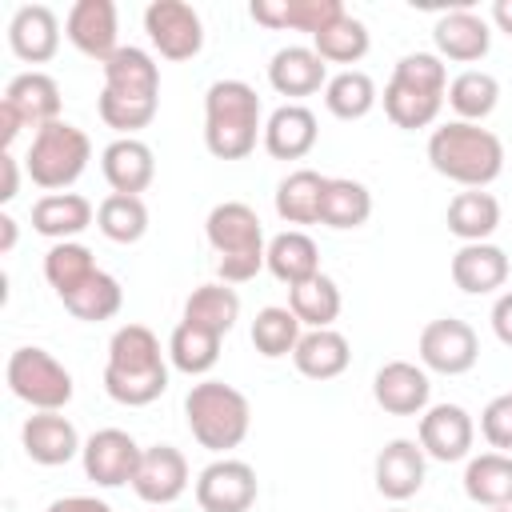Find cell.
Returning <instances> with one entry per match:
<instances>
[{
  "label": "cell",
  "mask_w": 512,
  "mask_h": 512,
  "mask_svg": "<svg viewBox=\"0 0 512 512\" xmlns=\"http://www.w3.org/2000/svg\"><path fill=\"white\" fill-rule=\"evenodd\" d=\"M12 248H16V220L4 212L0 216V256H8Z\"/></svg>",
  "instance_id": "obj_53"
},
{
  "label": "cell",
  "mask_w": 512,
  "mask_h": 512,
  "mask_svg": "<svg viewBox=\"0 0 512 512\" xmlns=\"http://www.w3.org/2000/svg\"><path fill=\"white\" fill-rule=\"evenodd\" d=\"M388 512H408V508H388Z\"/></svg>",
  "instance_id": "obj_55"
},
{
  "label": "cell",
  "mask_w": 512,
  "mask_h": 512,
  "mask_svg": "<svg viewBox=\"0 0 512 512\" xmlns=\"http://www.w3.org/2000/svg\"><path fill=\"white\" fill-rule=\"evenodd\" d=\"M92 160V140L84 128L68 124V120H56L48 128H40L28 144V156H24V172L32 176L36 188L44 192H64L72 188L84 168Z\"/></svg>",
  "instance_id": "obj_6"
},
{
  "label": "cell",
  "mask_w": 512,
  "mask_h": 512,
  "mask_svg": "<svg viewBox=\"0 0 512 512\" xmlns=\"http://www.w3.org/2000/svg\"><path fill=\"white\" fill-rule=\"evenodd\" d=\"M188 488V460L172 444H152L140 456V468L132 476V492L144 504H172Z\"/></svg>",
  "instance_id": "obj_15"
},
{
  "label": "cell",
  "mask_w": 512,
  "mask_h": 512,
  "mask_svg": "<svg viewBox=\"0 0 512 512\" xmlns=\"http://www.w3.org/2000/svg\"><path fill=\"white\" fill-rule=\"evenodd\" d=\"M100 172H104V180H108L112 192L140 196L152 184V176H156V156H152V148L144 140L120 136V140H112L100 152Z\"/></svg>",
  "instance_id": "obj_21"
},
{
  "label": "cell",
  "mask_w": 512,
  "mask_h": 512,
  "mask_svg": "<svg viewBox=\"0 0 512 512\" xmlns=\"http://www.w3.org/2000/svg\"><path fill=\"white\" fill-rule=\"evenodd\" d=\"M368 216H372V192L360 180L328 176L324 200H320V224H328L336 232H348V228L368 224Z\"/></svg>",
  "instance_id": "obj_33"
},
{
  "label": "cell",
  "mask_w": 512,
  "mask_h": 512,
  "mask_svg": "<svg viewBox=\"0 0 512 512\" xmlns=\"http://www.w3.org/2000/svg\"><path fill=\"white\" fill-rule=\"evenodd\" d=\"M432 44L440 60H456V64H476L488 56L492 48V32L488 20L476 16L472 8H452L432 24Z\"/></svg>",
  "instance_id": "obj_19"
},
{
  "label": "cell",
  "mask_w": 512,
  "mask_h": 512,
  "mask_svg": "<svg viewBox=\"0 0 512 512\" xmlns=\"http://www.w3.org/2000/svg\"><path fill=\"white\" fill-rule=\"evenodd\" d=\"M492 332H496V340L504 348H512V292L496 296V304H492Z\"/></svg>",
  "instance_id": "obj_48"
},
{
  "label": "cell",
  "mask_w": 512,
  "mask_h": 512,
  "mask_svg": "<svg viewBox=\"0 0 512 512\" xmlns=\"http://www.w3.org/2000/svg\"><path fill=\"white\" fill-rule=\"evenodd\" d=\"M60 300H64V308H68L76 320H84V324H100V320H112V316L120 312L124 292H120V280L108 276V272L100 268V272H92L76 292L60 296Z\"/></svg>",
  "instance_id": "obj_40"
},
{
  "label": "cell",
  "mask_w": 512,
  "mask_h": 512,
  "mask_svg": "<svg viewBox=\"0 0 512 512\" xmlns=\"http://www.w3.org/2000/svg\"><path fill=\"white\" fill-rule=\"evenodd\" d=\"M92 272H100V268H96V256H92V248L80 244V240H60V244H52V248L44 252V280L52 284L56 296L76 292Z\"/></svg>",
  "instance_id": "obj_39"
},
{
  "label": "cell",
  "mask_w": 512,
  "mask_h": 512,
  "mask_svg": "<svg viewBox=\"0 0 512 512\" xmlns=\"http://www.w3.org/2000/svg\"><path fill=\"white\" fill-rule=\"evenodd\" d=\"M420 364L428 372H440V376H464L468 368H476L480 360V340L472 332V324L456 320V316H440L432 324H424L420 332Z\"/></svg>",
  "instance_id": "obj_9"
},
{
  "label": "cell",
  "mask_w": 512,
  "mask_h": 512,
  "mask_svg": "<svg viewBox=\"0 0 512 512\" xmlns=\"http://www.w3.org/2000/svg\"><path fill=\"white\" fill-rule=\"evenodd\" d=\"M8 48L24 64H48L60 52V20L48 4H24L8 20Z\"/></svg>",
  "instance_id": "obj_18"
},
{
  "label": "cell",
  "mask_w": 512,
  "mask_h": 512,
  "mask_svg": "<svg viewBox=\"0 0 512 512\" xmlns=\"http://www.w3.org/2000/svg\"><path fill=\"white\" fill-rule=\"evenodd\" d=\"M448 232L464 244H484L500 228V200L484 188H464L448 200Z\"/></svg>",
  "instance_id": "obj_28"
},
{
  "label": "cell",
  "mask_w": 512,
  "mask_h": 512,
  "mask_svg": "<svg viewBox=\"0 0 512 512\" xmlns=\"http://www.w3.org/2000/svg\"><path fill=\"white\" fill-rule=\"evenodd\" d=\"M432 396L428 372L420 364L408 360H388L376 376H372V400L388 412V416H424Z\"/></svg>",
  "instance_id": "obj_14"
},
{
  "label": "cell",
  "mask_w": 512,
  "mask_h": 512,
  "mask_svg": "<svg viewBox=\"0 0 512 512\" xmlns=\"http://www.w3.org/2000/svg\"><path fill=\"white\" fill-rule=\"evenodd\" d=\"M480 432L484 440L496 448V452H508L512 456V392H500L484 404L480 412Z\"/></svg>",
  "instance_id": "obj_47"
},
{
  "label": "cell",
  "mask_w": 512,
  "mask_h": 512,
  "mask_svg": "<svg viewBox=\"0 0 512 512\" xmlns=\"http://www.w3.org/2000/svg\"><path fill=\"white\" fill-rule=\"evenodd\" d=\"M0 100L20 112L24 128H32V136H36L40 128H48V124H56V120H60V104H64V100H60V84H56L48 72H36V68L12 76Z\"/></svg>",
  "instance_id": "obj_22"
},
{
  "label": "cell",
  "mask_w": 512,
  "mask_h": 512,
  "mask_svg": "<svg viewBox=\"0 0 512 512\" xmlns=\"http://www.w3.org/2000/svg\"><path fill=\"white\" fill-rule=\"evenodd\" d=\"M96 228L112 240V244H136L148 232V208L140 196H104L96 208Z\"/></svg>",
  "instance_id": "obj_45"
},
{
  "label": "cell",
  "mask_w": 512,
  "mask_h": 512,
  "mask_svg": "<svg viewBox=\"0 0 512 512\" xmlns=\"http://www.w3.org/2000/svg\"><path fill=\"white\" fill-rule=\"evenodd\" d=\"M292 364L308 380H336L352 364V348L336 328H308L292 352Z\"/></svg>",
  "instance_id": "obj_27"
},
{
  "label": "cell",
  "mask_w": 512,
  "mask_h": 512,
  "mask_svg": "<svg viewBox=\"0 0 512 512\" xmlns=\"http://www.w3.org/2000/svg\"><path fill=\"white\" fill-rule=\"evenodd\" d=\"M268 84L280 92V96H312V92H324L328 84V64L304 48V44H288L280 48L272 60H268Z\"/></svg>",
  "instance_id": "obj_24"
},
{
  "label": "cell",
  "mask_w": 512,
  "mask_h": 512,
  "mask_svg": "<svg viewBox=\"0 0 512 512\" xmlns=\"http://www.w3.org/2000/svg\"><path fill=\"white\" fill-rule=\"evenodd\" d=\"M300 336H304V332H300V320H296L292 308L268 304V308H260L256 320H252V348H256L260 356H268V360L292 356L296 344H300Z\"/></svg>",
  "instance_id": "obj_44"
},
{
  "label": "cell",
  "mask_w": 512,
  "mask_h": 512,
  "mask_svg": "<svg viewBox=\"0 0 512 512\" xmlns=\"http://www.w3.org/2000/svg\"><path fill=\"white\" fill-rule=\"evenodd\" d=\"M64 36L72 40L76 52L104 64L120 48L116 44V4L112 0H76L64 16Z\"/></svg>",
  "instance_id": "obj_16"
},
{
  "label": "cell",
  "mask_w": 512,
  "mask_h": 512,
  "mask_svg": "<svg viewBox=\"0 0 512 512\" xmlns=\"http://www.w3.org/2000/svg\"><path fill=\"white\" fill-rule=\"evenodd\" d=\"M44 512H112V504L108 500H96V496H60Z\"/></svg>",
  "instance_id": "obj_49"
},
{
  "label": "cell",
  "mask_w": 512,
  "mask_h": 512,
  "mask_svg": "<svg viewBox=\"0 0 512 512\" xmlns=\"http://www.w3.org/2000/svg\"><path fill=\"white\" fill-rule=\"evenodd\" d=\"M0 172H4V180H0V204H8L20 192V164H16L12 152H0Z\"/></svg>",
  "instance_id": "obj_51"
},
{
  "label": "cell",
  "mask_w": 512,
  "mask_h": 512,
  "mask_svg": "<svg viewBox=\"0 0 512 512\" xmlns=\"http://www.w3.org/2000/svg\"><path fill=\"white\" fill-rule=\"evenodd\" d=\"M204 236H208V244L216 252V276H220V284H244L268 260L260 216L244 200L216 204L208 212V220H204Z\"/></svg>",
  "instance_id": "obj_4"
},
{
  "label": "cell",
  "mask_w": 512,
  "mask_h": 512,
  "mask_svg": "<svg viewBox=\"0 0 512 512\" xmlns=\"http://www.w3.org/2000/svg\"><path fill=\"white\" fill-rule=\"evenodd\" d=\"M264 268H268L280 284L296 288V284H304V280H312V276L320 272V248H316V240H312L308 232L288 228V232H280V236L268 240V260H264Z\"/></svg>",
  "instance_id": "obj_29"
},
{
  "label": "cell",
  "mask_w": 512,
  "mask_h": 512,
  "mask_svg": "<svg viewBox=\"0 0 512 512\" xmlns=\"http://www.w3.org/2000/svg\"><path fill=\"white\" fill-rule=\"evenodd\" d=\"M140 456L144 448L124 432V428H100L84 440V476L100 488H120V484H132L136 468H140Z\"/></svg>",
  "instance_id": "obj_11"
},
{
  "label": "cell",
  "mask_w": 512,
  "mask_h": 512,
  "mask_svg": "<svg viewBox=\"0 0 512 512\" xmlns=\"http://www.w3.org/2000/svg\"><path fill=\"white\" fill-rule=\"evenodd\" d=\"M368 44H372V40H368V24L356 20L352 12H344V16L332 20L324 32L312 36V52H316L324 64H356V60H364Z\"/></svg>",
  "instance_id": "obj_42"
},
{
  "label": "cell",
  "mask_w": 512,
  "mask_h": 512,
  "mask_svg": "<svg viewBox=\"0 0 512 512\" xmlns=\"http://www.w3.org/2000/svg\"><path fill=\"white\" fill-rule=\"evenodd\" d=\"M220 340H224V336L180 320V324L172 328V336H168V360H172V368L184 372V376H204V372H212L216 360H220Z\"/></svg>",
  "instance_id": "obj_37"
},
{
  "label": "cell",
  "mask_w": 512,
  "mask_h": 512,
  "mask_svg": "<svg viewBox=\"0 0 512 512\" xmlns=\"http://www.w3.org/2000/svg\"><path fill=\"white\" fill-rule=\"evenodd\" d=\"M256 496H260L256 468L244 460L220 456L196 476V504L204 512H248Z\"/></svg>",
  "instance_id": "obj_10"
},
{
  "label": "cell",
  "mask_w": 512,
  "mask_h": 512,
  "mask_svg": "<svg viewBox=\"0 0 512 512\" xmlns=\"http://www.w3.org/2000/svg\"><path fill=\"white\" fill-rule=\"evenodd\" d=\"M164 388H168V360L156 332L144 324H120L108 340L104 392L124 408H144L160 400Z\"/></svg>",
  "instance_id": "obj_1"
},
{
  "label": "cell",
  "mask_w": 512,
  "mask_h": 512,
  "mask_svg": "<svg viewBox=\"0 0 512 512\" xmlns=\"http://www.w3.org/2000/svg\"><path fill=\"white\" fill-rule=\"evenodd\" d=\"M288 308L296 312L300 324L308 328H332V320L340 316V288L332 276L316 272L312 280L288 288Z\"/></svg>",
  "instance_id": "obj_41"
},
{
  "label": "cell",
  "mask_w": 512,
  "mask_h": 512,
  "mask_svg": "<svg viewBox=\"0 0 512 512\" xmlns=\"http://www.w3.org/2000/svg\"><path fill=\"white\" fill-rule=\"evenodd\" d=\"M4 380L12 388L16 400H24L28 408L36 412H60L68 400H72V372L44 348H16L8 356V368H4Z\"/></svg>",
  "instance_id": "obj_7"
},
{
  "label": "cell",
  "mask_w": 512,
  "mask_h": 512,
  "mask_svg": "<svg viewBox=\"0 0 512 512\" xmlns=\"http://www.w3.org/2000/svg\"><path fill=\"white\" fill-rule=\"evenodd\" d=\"M492 24H496L504 36H512V0H496V4H492Z\"/></svg>",
  "instance_id": "obj_52"
},
{
  "label": "cell",
  "mask_w": 512,
  "mask_h": 512,
  "mask_svg": "<svg viewBox=\"0 0 512 512\" xmlns=\"http://www.w3.org/2000/svg\"><path fill=\"white\" fill-rule=\"evenodd\" d=\"M144 32L164 60H192L204 48V20L184 0H152L144 8Z\"/></svg>",
  "instance_id": "obj_8"
},
{
  "label": "cell",
  "mask_w": 512,
  "mask_h": 512,
  "mask_svg": "<svg viewBox=\"0 0 512 512\" xmlns=\"http://www.w3.org/2000/svg\"><path fill=\"white\" fill-rule=\"evenodd\" d=\"M492 512H512V508H492Z\"/></svg>",
  "instance_id": "obj_54"
},
{
  "label": "cell",
  "mask_w": 512,
  "mask_h": 512,
  "mask_svg": "<svg viewBox=\"0 0 512 512\" xmlns=\"http://www.w3.org/2000/svg\"><path fill=\"white\" fill-rule=\"evenodd\" d=\"M428 456H424V448H420V440H404V436H396V440H388L380 452H376V464H372V480H376V492L384 496V500H408V496H416L420 488H424V464Z\"/></svg>",
  "instance_id": "obj_13"
},
{
  "label": "cell",
  "mask_w": 512,
  "mask_h": 512,
  "mask_svg": "<svg viewBox=\"0 0 512 512\" xmlns=\"http://www.w3.org/2000/svg\"><path fill=\"white\" fill-rule=\"evenodd\" d=\"M20 444H24L28 460L32 464H44V468H60V464H68L72 456L84 452L76 424L68 416H60V412H36V416H28L24 428H20Z\"/></svg>",
  "instance_id": "obj_17"
},
{
  "label": "cell",
  "mask_w": 512,
  "mask_h": 512,
  "mask_svg": "<svg viewBox=\"0 0 512 512\" xmlns=\"http://www.w3.org/2000/svg\"><path fill=\"white\" fill-rule=\"evenodd\" d=\"M428 164L460 188H488L504 172V144L492 128L448 120L428 136Z\"/></svg>",
  "instance_id": "obj_2"
},
{
  "label": "cell",
  "mask_w": 512,
  "mask_h": 512,
  "mask_svg": "<svg viewBox=\"0 0 512 512\" xmlns=\"http://www.w3.org/2000/svg\"><path fill=\"white\" fill-rule=\"evenodd\" d=\"M508 280V256L496 244H460V252L452 256V284L468 296H488L496 288H504Z\"/></svg>",
  "instance_id": "obj_25"
},
{
  "label": "cell",
  "mask_w": 512,
  "mask_h": 512,
  "mask_svg": "<svg viewBox=\"0 0 512 512\" xmlns=\"http://www.w3.org/2000/svg\"><path fill=\"white\" fill-rule=\"evenodd\" d=\"M376 100H380L376 80L360 68H344V72L328 76V84H324V108L336 120H364L376 108Z\"/></svg>",
  "instance_id": "obj_36"
},
{
  "label": "cell",
  "mask_w": 512,
  "mask_h": 512,
  "mask_svg": "<svg viewBox=\"0 0 512 512\" xmlns=\"http://www.w3.org/2000/svg\"><path fill=\"white\" fill-rule=\"evenodd\" d=\"M440 108H444V96H436V92H420V88L400 84V80H388L384 84V116L396 128H404V132H416V128L436 124Z\"/></svg>",
  "instance_id": "obj_38"
},
{
  "label": "cell",
  "mask_w": 512,
  "mask_h": 512,
  "mask_svg": "<svg viewBox=\"0 0 512 512\" xmlns=\"http://www.w3.org/2000/svg\"><path fill=\"white\" fill-rule=\"evenodd\" d=\"M104 84L108 88H128V92H160V64L132 44H120L104 64Z\"/></svg>",
  "instance_id": "obj_43"
},
{
  "label": "cell",
  "mask_w": 512,
  "mask_h": 512,
  "mask_svg": "<svg viewBox=\"0 0 512 512\" xmlns=\"http://www.w3.org/2000/svg\"><path fill=\"white\" fill-rule=\"evenodd\" d=\"M96 208L80 192H48L32 204V228L48 240H76L84 228H92Z\"/></svg>",
  "instance_id": "obj_26"
},
{
  "label": "cell",
  "mask_w": 512,
  "mask_h": 512,
  "mask_svg": "<svg viewBox=\"0 0 512 512\" xmlns=\"http://www.w3.org/2000/svg\"><path fill=\"white\" fill-rule=\"evenodd\" d=\"M392 80L400 84H412L420 92H436V96H448V68L436 52H408L396 60L392 68Z\"/></svg>",
  "instance_id": "obj_46"
},
{
  "label": "cell",
  "mask_w": 512,
  "mask_h": 512,
  "mask_svg": "<svg viewBox=\"0 0 512 512\" xmlns=\"http://www.w3.org/2000/svg\"><path fill=\"white\" fill-rule=\"evenodd\" d=\"M264 140L260 96L244 80H216L204 92V148L216 160H244Z\"/></svg>",
  "instance_id": "obj_3"
},
{
  "label": "cell",
  "mask_w": 512,
  "mask_h": 512,
  "mask_svg": "<svg viewBox=\"0 0 512 512\" xmlns=\"http://www.w3.org/2000/svg\"><path fill=\"white\" fill-rule=\"evenodd\" d=\"M184 320L196 324V328H208L216 336H228L240 320V296L236 288L212 280V284H200L192 288V296L184 300Z\"/></svg>",
  "instance_id": "obj_34"
},
{
  "label": "cell",
  "mask_w": 512,
  "mask_h": 512,
  "mask_svg": "<svg viewBox=\"0 0 512 512\" xmlns=\"http://www.w3.org/2000/svg\"><path fill=\"white\" fill-rule=\"evenodd\" d=\"M248 16L264 28H292V32H324L332 20L344 16V4L340 0H252L248 4Z\"/></svg>",
  "instance_id": "obj_20"
},
{
  "label": "cell",
  "mask_w": 512,
  "mask_h": 512,
  "mask_svg": "<svg viewBox=\"0 0 512 512\" xmlns=\"http://www.w3.org/2000/svg\"><path fill=\"white\" fill-rule=\"evenodd\" d=\"M448 108L456 112V120H464V124H480V120H488L492 112H496V104H500V84H496V76L492 72H484V68H468V72H460L452 84H448Z\"/></svg>",
  "instance_id": "obj_35"
},
{
  "label": "cell",
  "mask_w": 512,
  "mask_h": 512,
  "mask_svg": "<svg viewBox=\"0 0 512 512\" xmlns=\"http://www.w3.org/2000/svg\"><path fill=\"white\" fill-rule=\"evenodd\" d=\"M464 496L480 508H512V456L480 452L464 468Z\"/></svg>",
  "instance_id": "obj_30"
},
{
  "label": "cell",
  "mask_w": 512,
  "mask_h": 512,
  "mask_svg": "<svg viewBox=\"0 0 512 512\" xmlns=\"http://www.w3.org/2000/svg\"><path fill=\"white\" fill-rule=\"evenodd\" d=\"M320 140L316 116L304 104H280L264 120V152L272 160H304Z\"/></svg>",
  "instance_id": "obj_23"
},
{
  "label": "cell",
  "mask_w": 512,
  "mask_h": 512,
  "mask_svg": "<svg viewBox=\"0 0 512 512\" xmlns=\"http://www.w3.org/2000/svg\"><path fill=\"white\" fill-rule=\"evenodd\" d=\"M476 424L460 404H432L420 416V448L440 464H456L472 452Z\"/></svg>",
  "instance_id": "obj_12"
},
{
  "label": "cell",
  "mask_w": 512,
  "mask_h": 512,
  "mask_svg": "<svg viewBox=\"0 0 512 512\" xmlns=\"http://www.w3.org/2000/svg\"><path fill=\"white\" fill-rule=\"evenodd\" d=\"M184 420L200 448L224 456L244 444V436L252 428V404L240 388H232L224 380H200L184 396Z\"/></svg>",
  "instance_id": "obj_5"
},
{
  "label": "cell",
  "mask_w": 512,
  "mask_h": 512,
  "mask_svg": "<svg viewBox=\"0 0 512 512\" xmlns=\"http://www.w3.org/2000/svg\"><path fill=\"white\" fill-rule=\"evenodd\" d=\"M24 132V120H20V112L12 108V104H4L0 100V152H12V144H16V136Z\"/></svg>",
  "instance_id": "obj_50"
},
{
  "label": "cell",
  "mask_w": 512,
  "mask_h": 512,
  "mask_svg": "<svg viewBox=\"0 0 512 512\" xmlns=\"http://www.w3.org/2000/svg\"><path fill=\"white\" fill-rule=\"evenodd\" d=\"M160 108V92H128V88H100L96 112L108 128H116L120 136H136L140 128H148L156 120Z\"/></svg>",
  "instance_id": "obj_31"
},
{
  "label": "cell",
  "mask_w": 512,
  "mask_h": 512,
  "mask_svg": "<svg viewBox=\"0 0 512 512\" xmlns=\"http://www.w3.org/2000/svg\"><path fill=\"white\" fill-rule=\"evenodd\" d=\"M328 176L312 168H296L276 184V216L288 224H320V200H324Z\"/></svg>",
  "instance_id": "obj_32"
}]
</instances>
